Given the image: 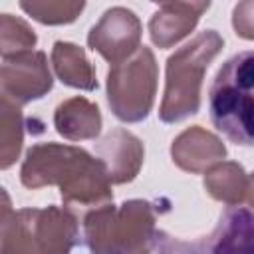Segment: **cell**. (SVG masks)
Wrapping results in <instances>:
<instances>
[{
  "instance_id": "10",
  "label": "cell",
  "mask_w": 254,
  "mask_h": 254,
  "mask_svg": "<svg viewBox=\"0 0 254 254\" xmlns=\"http://www.w3.org/2000/svg\"><path fill=\"white\" fill-rule=\"evenodd\" d=\"M171 157L175 165L189 173H202L222 163L226 157L224 143L210 131L200 125H192L185 129L171 145Z\"/></svg>"
},
{
  "instance_id": "5",
  "label": "cell",
  "mask_w": 254,
  "mask_h": 254,
  "mask_svg": "<svg viewBox=\"0 0 254 254\" xmlns=\"http://www.w3.org/2000/svg\"><path fill=\"white\" fill-rule=\"evenodd\" d=\"M157 62L147 46L107 71V101L113 115L125 123L147 119L157 93Z\"/></svg>"
},
{
  "instance_id": "1",
  "label": "cell",
  "mask_w": 254,
  "mask_h": 254,
  "mask_svg": "<svg viewBox=\"0 0 254 254\" xmlns=\"http://www.w3.org/2000/svg\"><path fill=\"white\" fill-rule=\"evenodd\" d=\"M20 181L26 189L60 187L64 208L79 222L87 212L113 202L111 181L101 159L73 145L52 141L32 145L20 167Z\"/></svg>"
},
{
  "instance_id": "16",
  "label": "cell",
  "mask_w": 254,
  "mask_h": 254,
  "mask_svg": "<svg viewBox=\"0 0 254 254\" xmlns=\"http://www.w3.org/2000/svg\"><path fill=\"white\" fill-rule=\"evenodd\" d=\"M204 189L212 198L228 206H238L242 200H246L248 175L240 163L222 161L206 171Z\"/></svg>"
},
{
  "instance_id": "12",
  "label": "cell",
  "mask_w": 254,
  "mask_h": 254,
  "mask_svg": "<svg viewBox=\"0 0 254 254\" xmlns=\"http://www.w3.org/2000/svg\"><path fill=\"white\" fill-rule=\"evenodd\" d=\"M32 228L50 254H69L79 240L77 218L60 206L26 208Z\"/></svg>"
},
{
  "instance_id": "4",
  "label": "cell",
  "mask_w": 254,
  "mask_h": 254,
  "mask_svg": "<svg viewBox=\"0 0 254 254\" xmlns=\"http://www.w3.org/2000/svg\"><path fill=\"white\" fill-rule=\"evenodd\" d=\"M222 46L224 40L216 30H204L169 56L165 93L159 107L163 123H177L198 111L204 71Z\"/></svg>"
},
{
  "instance_id": "20",
  "label": "cell",
  "mask_w": 254,
  "mask_h": 254,
  "mask_svg": "<svg viewBox=\"0 0 254 254\" xmlns=\"http://www.w3.org/2000/svg\"><path fill=\"white\" fill-rule=\"evenodd\" d=\"M232 26L244 40H254V0L238 2L232 10Z\"/></svg>"
},
{
  "instance_id": "6",
  "label": "cell",
  "mask_w": 254,
  "mask_h": 254,
  "mask_svg": "<svg viewBox=\"0 0 254 254\" xmlns=\"http://www.w3.org/2000/svg\"><path fill=\"white\" fill-rule=\"evenodd\" d=\"M157 254H254V214L240 206L226 208L210 236L179 240L157 232Z\"/></svg>"
},
{
  "instance_id": "17",
  "label": "cell",
  "mask_w": 254,
  "mask_h": 254,
  "mask_svg": "<svg viewBox=\"0 0 254 254\" xmlns=\"http://www.w3.org/2000/svg\"><path fill=\"white\" fill-rule=\"evenodd\" d=\"M24 143V117L20 105L0 97V169L16 163Z\"/></svg>"
},
{
  "instance_id": "2",
  "label": "cell",
  "mask_w": 254,
  "mask_h": 254,
  "mask_svg": "<svg viewBox=\"0 0 254 254\" xmlns=\"http://www.w3.org/2000/svg\"><path fill=\"white\" fill-rule=\"evenodd\" d=\"M212 125L232 143L254 147V50L226 60L208 89Z\"/></svg>"
},
{
  "instance_id": "13",
  "label": "cell",
  "mask_w": 254,
  "mask_h": 254,
  "mask_svg": "<svg viewBox=\"0 0 254 254\" xmlns=\"http://www.w3.org/2000/svg\"><path fill=\"white\" fill-rule=\"evenodd\" d=\"M0 254H50L36 236L26 208L12 210L10 196L2 189Z\"/></svg>"
},
{
  "instance_id": "9",
  "label": "cell",
  "mask_w": 254,
  "mask_h": 254,
  "mask_svg": "<svg viewBox=\"0 0 254 254\" xmlns=\"http://www.w3.org/2000/svg\"><path fill=\"white\" fill-rule=\"evenodd\" d=\"M97 159L107 169L111 185H125L131 183L143 165L145 147L139 137L129 133L123 127L111 129L95 147Z\"/></svg>"
},
{
  "instance_id": "3",
  "label": "cell",
  "mask_w": 254,
  "mask_h": 254,
  "mask_svg": "<svg viewBox=\"0 0 254 254\" xmlns=\"http://www.w3.org/2000/svg\"><path fill=\"white\" fill-rule=\"evenodd\" d=\"M81 238L91 254H151L157 242L155 208L133 198L119 208L105 204L81 220Z\"/></svg>"
},
{
  "instance_id": "18",
  "label": "cell",
  "mask_w": 254,
  "mask_h": 254,
  "mask_svg": "<svg viewBox=\"0 0 254 254\" xmlns=\"http://www.w3.org/2000/svg\"><path fill=\"white\" fill-rule=\"evenodd\" d=\"M38 38L34 30L18 16L0 14V54L2 60L32 52Z\"/></svg>"
},
{
  "instance_id": "7",
  "label": "cell",
  "mask_w": 254,
  "mask_h": 254,
  "mask_svg": "<svg viewBox=\"0 0 254 254\" xmlns=\"http://www.w3.org/2000/svg\"><path fill=\"white\" fill-rule=\"evenodd\" d=\"M139 42L141 22L131 10L123 6H113L105 10L99 22L87 34L89 48L101 54L113 65L129 60L141 48Z\"/></svg>"
},
{
  "instance_id": "15",
  "label": "cell",
  "mask_w": 254,
  "mask_h": 254,
  "mask_svg": "<svg viewBox=\"0 0 254 254\" xmlns=\"http://www.w3.org/2000/svg\"><path fill=\"white\" fill-rule=\"evenodd\" d=\"M52 65L62 83L83 91L97 89V77L83 48L71 42H56L52 48Z\"/></svg>"
},
{
  "instance_id": "21",
  "label": "cell",
  "mask_w": 254,
  "mask_h": 254,
  "mask_svg": "<svg viewBox=\"0 0 254 254\" xmlns=\"http://www.w3.org/2000/svg\"><path fill=\"white\" fill-rule=\"evenodd\" d=\"M246 202L254 208V173L248 177V189H246Z\"/></svg>"
},
{
  "instance_id": "19",
  "label": "cell",
  "mask_w": 254,
  "mask_h": 254,
  "mask_svg": "<svg viewBox=\"0 0 254 254\" xmlns=\"http://www.w3.org/2000/svg\"><path fill=\"white\" fill-rule=\"evenodd\" d=\"M20 8L40 24L60 26V24H71L81 14L85 4L69 2V0H32V2L24 0L20 2Z\"/></svg>"
},
{
  "instance_id": "14",
  "label": "cell",
  "mask_w": 254,
  "mask_h": 254,
  "mask_svg": "<svg viewBox=\"0 0 254 254\" xmlns=\"http://www.w3.org/2000/svg\"><path fill=\"white\" fill-rule=\"evenodd\" d=\"M56 131L69 141L95 139L101 131L99 107L85 97H69L62 101L54 111Z\"/></svg>"
},
{
  "instance_id": "11",
  "label": "cell",
  "mask_w": 254,
  "mask_h": 254,
  "mask_svg": "<svg viewBox=\"0 0 254 254\" xmlns=\"http://www.w3.org/2000/svg\"><path fill=\"white\" fill-rule=\"evenodd\" d=\"M210 2H163L149 20V34L155 46L171 48L192 32Z\"/></svg>"
},
{
  "instance_id": "8",
  "label": "cell",
  "mask_w": 254,
  "mask_h": 254,
  "mask_svg": "<svg viewBox=\"0 0 254 254\" xmlns=\"http://www.w3.org/2000/svg\"><path fill=\"white\" fill-rule=\"evenodd\" d=\"M52 85L54 79L44 52H28L2 62L0 93L18 105L44 97Z\"/></svg>"
}]
</instances>
